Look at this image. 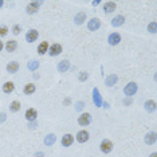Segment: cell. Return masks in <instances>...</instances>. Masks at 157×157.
<instances>
[{
    "mask_svg": "<svg viewBox=\"0 0 157 157\" xmlns=\"http://www.w3.org/2000/svg\"><path fill=\"white\" fill-rule=\"evenodd\" d=\"M137 90H138L137 83H136V82H129V83L124 87V94L126 97H132V95H134L137 93Z\"/></svg>",
    "mask_w": 157,
    "mask_h": 157,
    "instance_id": "1",
    "label": "cell"
},
{
    "mask_svg": "<svg viewBox=\"0 0 157 157\" xmlns=\"http://www.w3.org/2000/svg\"><path fill=\"white\" fill-rule=\"evenodd\" d=\"M100 149H101V152L102 153H110L111 151H113V142L110 141V140H108V138H105V140H102L101 141V144H100Z\"/></svg>",
    "mask_w": 157,
    "mask_h": 157,
    "instance_id": "2",
    "label": "cell"
},
{
    "mask_svg": "<svg viewBox=\"0 0 157 157\" xmlns=\"http://www.w3.org/2000/svg\"><path fill=\"white\" fill-rule=\"evenodd\" d=\"M43 4V2H31L26 7V12L28 15H32V13H36L38 9L40 8V5Z\"/></svg>",
    "mask_w": 157,
    "mask_h": 157,
    "instance_id": "3",
    "label": "cell"
},
{
    "mask_svg": "<svg viewBox=\"0 0 157 157\" xmlns=\"http://www.w3.org/2000/svg\"><path fill=\"white\" fill-rule=\"evenodd\" d=\"M49 55L50 57H58L60 53H62V44H59V43H54V44H51V46L49 47Z\"/></svg>",
    "mask_w": 157,
    "mask_h": 157,
    "instance_id": "4",
    "label": "cell"
},
{
    "mask_svg": "<svg viewBox=\"0 0 157 157\" xmlns=\"http://www.w3.org/2000/svg\"><path fill=\"white\" fill-rule=\"evenodd\" d=\"M77 140L79 144H85V142H87L89 141V138H90V134H89V132L87 130H79L77 133V136L74 137Z\"/></svg>",
    "mask_w": 157,
    "mask_h": 157,
    "instance_id": "5",
    "label": "cell"
},
{
    "mask_svg": "<svg viewBox=\"0 0 157 157\" xmlns=\"http://www.w3.org/2000/svg\"><path fill=\"white\" fill-rule=\"evenodd\" d=\"M93 102H94V105L97 108H101L102 104H104V100H102V97H101V93H100V90H98L97 87L93 89Z\"/></svg>",
    "mask_w": 157,
    "mask_h": 157,
    "instance_id": "6",
    "label": "cell"
},
{
    "mask_svg": "<svg viewBox=\"0 0 157 157\" xmlns=\"http://www.w3.org/2000/svg\"><path fill=\"white\" fill-rule=\"evenodd\" d=\"M87 28H89V31H97V30H100L101 28V20L98 18L90 19L87 23Z\"/></svg>",
    "mask_w": 157,
    "mask_h": 157,
    "instance_id": "7",
    "label": "cell"
},
{
    "mask_svg": "<svg viewBox=\"0 0 157 157\" xmlns=\"http://www.w3.org/2000/svg\"><path fill=\"white\" fill-rule=\"evenodd\" d=\"M90 122H91L90 113H82L79 117H78V124L81 126H87V125H90Z\"/></svg>",
    "mask_w": 157,
    "mask_h": 157,
    "instance_id": "8",
    "label": "cell"
},
{
    "mask_svg": "<svg viewBox=\"0 0 157 157\" xmlns=\"http://www.w3.org/2000/svg\"><path fill=\"white\" fill-rule=\"evenodd\" d=\"M24 117H26V119L28 122H34V121H36V118H38V111H36L35 109H32V108L31 109H27Z\"/></svg>",
    "mask_w": 157,
    "mask_h": 157,
    "instance_id": "9",
    "label": "cell"
},
{
    "mask_svg": "<svg viewBox=\"0 0 157 157\" xmlns=\"http://www.w3.org/2000/svg\"><path fill=\"white\" fill-rule=\"evenodd\" d=\"M108 42L110 46H117V44H119V42H121V35H119L118 32H113L109 35L108 38Z\"/></svg>",
    "mask_w": 157,
    "mask_h": 157,
    "instance_id": "10",
    "label": "cell"
},
{
    "mask_svg": "<svg viewBox=\"0 0 157 157\" xmlns=\"http://www.w3.org/2000/svg\"><path fill=\"white\" fill-rule=\"evenodd\" d=\"M115 8H117V4H115L114 2H106V3H104V5H102V9H104L105 13L114 12Z\"/></svg>",
    "mask_w": 157,
    "mask_h": 157,
    "instance_id": "11",
    "label": "cell"
},
{
    "mask_svg": "<svg viewBox=\"0 0 157 157\" xmlns=\"http://www.w3.org/2000/svg\"><path fill=\"white\" fill-rule=\"evenodd\" d=\"M39 38V32L36 31V30H30L26 34V40L28 43H32V42H35L36 39Z\"/></svg>",
    "mask_w": 157,
    "mask_h": 157,
    "instance_id": "12",
    "label": "cell"
},
{
    "mask_svg": "<svg viewBox=\"0 0 157 157\" xmlns=\"http://www.w3.org/2000/svg\"><path fill=\"white\" fill-rule=\"evenodd\" d=\"M145 144L146 145H153V144H156V141H157V134H156V132H149L148 134L145 136Z\"/></svg>",
    "mask_w": 157,
    "mask_h": 157,
    "instance_id": "13",
    "label": "cell"
},
{
    "mask_svg": "<svg viewBox=\"0 0 157 157\" xmlns=\"http://www.w3.org/2000/svg\"><path fill=\"white\" fill-rule=\"evenodd\" d=\"M62 146H64V148H67V146H71L74 142V137L73 134H69V133H66V134L62 137Z\"/></svg>",
    "mask_w": 157,
    "mask_h": 157,
    "instance_id": "14",
    "label": "cell"
},
{
    "mask_svg": "<svg viewBox=\"0 0 157 157\" xmlns=\"http://www.w3.org/2000/svg\"><path fill=\"white\" fill-rule=\"evenodd\" d=\"M57 69H58V71H59V73H66V71L70 69V62H69V60H67V59L60 60V62L58 63Z\"/></svg>",
    "mask_w": 157,
    "mask_h": 157,
    "instance_id": "15",
    "label": "cell"
},
{
    "mask_svg": "<svg viewBox=\"0 0 157 157\" xmlns=\"http://www.w3.org/2000/svg\"><path fill=\"white\" fill-rule=\"evenodd\" d=\"M144 108H145V110L148 111V113H153V111H156V101H153V100L145 101Z\"/></svg>",
    "mask_w": 157,
    "mask_h": 157,
    "instance_id": "16",
    "label": "cell"
},
{
    "mask_svg": "<svg viewBox=\"0 0 157 157\" xmlns=\"http://www.w3.org/2000/svg\"><path fill=\"white\" fill-rule=\"evenodd\" d=\"M7 71H8L9 74H15L16 71H19V63L16 62V60L9 62L8 64H7Z\"/></svg>",
    "mask_w": 157,
    "mask_h": 157,
    "instance_id": "17",
    "label": "cell"
},
{
    "mask_svg": "<svg viewBox=\"0 0 157 157\" xmlns=\"http://www.w3.org/2000/svg\"><path fill=\"white\" fill-rule=\"evenodd\" d=\"M57 141V136L54 134V133H50V134H47L46 137H44V145L46 146H51L54 145Z\"/></svg>",
    "mask_w": 157,
    "mask_h": 157,
    "instance_id": "18",
    "label": "cell"
},
{
    "mask_svg": "<svg viewBox=\"0 0 157 157\" xmlns=\"http://www.w3.org/2000/svg\"><path fill=\"white\" fill-rule=\"evenodd\" d=\"M117 82H118V77L115 75V74H111V75H109L106 79H105V85H106L108 87H111V86H114Z\"/></svg>",
    "mask_w": 157,
    "mask_h": 157,
    "instance_id": "19",
    "label": "cell"
},
{
    "mask_svg": "<svg viewBox=\"0 0 157 157\" xmlns=\"http://www.w3.org/2000/svg\"><path fill=\"white\" fill-rule=\"evenodd\" d=\"M85 20H86V13H85L83 11H81V12H78L75 15V18H74V23L78 24V26H81V24H83Z\"/></svg>",
    "mask_w": 157,
    "mask_h": 157,
    "instance_id": "20",
    "label": "cell"
},
{
    "mask_svg": "<svg viewBox=\"0 0 157 157\" xmlns=\"http://www.w3.org/2000/svg\"><path fill=\"white\" fill-rule=\"evenodd\" d=\"M125 23V18L122 15H117L115 18L111 19V26L113 27H121Z\"/></svg>",
    "mask_w": 157,
    "mask_h": 157,
    "instance_id": "21",
    "label": "cell"
},
{
    "mask_svg": "<svg viewBox=\"0 0 157 157\" xmlns=\"http://www.w3.org/2000/svg\"><path fill=\"white\" fill-rule=\"evenodd\" d=\"M4 49L8 51V53H12V51H15L18 49V42H16V40H8V42L5 43Z\"/></svg>",
    "mask_w": 157,
    "mask_h": 157,
    "instance_id": "22",
    "label": "cell"
},
{
    "mask_svg": "<svg viewBox=\"0 0 157 157\" xmlns=\"http://www.w3.org/2000/svg\"><path fill=\"white\" fill-rule=\"evenodd\" d=\"M35 91H36V86L34 83H27L24 86V89H23V93L26 95H31V94L35 93Z\"/></svg>",
    "mask_w": 157,
    "mask_h": 157,
    "instance_id": "23",
    "label": "cell"
},
{
    "mask_svg": "<svg viewBox=\"0 0 157 157\" xmlns=\"http://www.w3.org/2000/svg\"><path fill=\"white\" fill-rule=\"evenodd\" d=\"M13 90H15V85H13V82H5V83L3 85V91H4L5 94L12 93Z\"/></svg>",
    "mask_w": 157,
    "mask_h": 157,
    "instance_id": "24",
    "label": "cell"
},
{
    "mask_svg": "<svg viewBox=\"0 0 157 157\" xmlns=\"http://www.w3.org/2000/svg\"><path fill=\"white\" fill-rule=\"evenodd\" d=\"M49 47L50 46H49V43H47V42H42L38 46V54H39V55H44V54L49 51Z\"/></svg>",
    "mask_w": 157,
    "mask_h": 157,
    "instance_id": "25",
    "label": "cell"
},
{
    "mask_svg": "<svg viewBox=\"0 0 157 157\" xmlns=\"http://www.w3.org/2000/svg\"><path fill=\"white\" fill-rule=\"evenodd\" d=\"M20 102L19 101H12L11 104H9V110L12 111V113H16V111L20 110Z\"/></svg>",
    "mask_w": 157,
    "mask_h": 157,
    "instance_id": "26",
    "label": "cell"
},
{
    "mask_svg": "<svg viewBox=\"0 0 157 157\" xmlns=\"http://www.w3.org/2000/svg\"><path fill=\"white\" fill-rule=\"evenodd\" d=\"M27 69H28L30 71H35L39 69V62L38 60H31V62H28V64H27Z\"/></svg>",
    "mask_w": 157,
    "mask_h": 157,
    "instance_id": "27",
    "label": "cell"
},
{
    "mask_svg": "<svg viewBox=\"0 0 157 157\" xmlns=\"http://www.w3.org/2000/svg\"><path fill=\"white\" fill-rule=\"evenodd\" d=\"M148 31L151 32V34H156L157 31V23L156 22H151L148 24Z\"/></svg>",
    "mask_w": 157,
    "mask_h": 157,
    "instance_id": "28",
    "label": "cell"
},
{
    "mask_svg": "<svg viewBox=\"0 0 157 157\" xmlns=\"http://www.w3.org/2000/svg\"><path fill=\"white\" fill-rule=\"evenodd\" d=\"M20 31H22V27H20L19 24H15L12 27V34H13V35H19Z\"/></svg>",
    "mask_w": 157,
    "mask_h": 157,
    "instance_id": "29",
    "label": "cell"
},
{
    "mask_svg": "<svg viewBox=\"0 0 157 157\" xmlns=\"http://www.w3.org/2000/svg\"><path fill=\"white\" fill-rule=\"evenodd\" d=\"M85 106H86V105H85V102L79 101V102H77V105H75V110L81 111V110H83V108H85Z\"/></svg>",
    "mask_w": 157,
    "mask_h": 157,
    "instance_id": "30",
    "label": "cell"
},
{
    "mask_svg": "<svg viewBox=\"0 0 157 157\" xmlns=\"http://www.w3.org/2000/svg\"><path fill=\"white\" fill-rule=\"evenodd\" d=\"M8 34V28L5 26H0V36H5Z\"/></svg>",
    "mask_w": 157,
    "mask_h": 157,
    "instance_id": "31",
    "label": "cell"
},
{
    "mask_svg": "<svg viewBox=\"0 0 157 157\" xmlns=\"http://www.w3.org/2000/svg\"><path fill=\"white\" fill-rule=\"evenodd\" d=\"M87 78H89V74L87 73H81L79 77H78V79H79L81 82H85V81H87Z\"/></svg>",
    "mask_w": 157,
    "mask_h": 157,
    "instance_id": "32",
    "label": "cell"
},
{
    "mask_svg": "<svg viewBox=\"0 0 157 157\" xmlns=\"http://www.w3.org/2000/svg\"><path fill=\"white\" fill-rule=\"evenodd\" d=\"M122 102H124V105H126V106H130V105L133 104V101H132V98H130V97H126Z\"/></svg>",
    "mask_w": 157,
    "mask_h": 157,
    "instance_id": "33",
    "label": "cell"
},
{
    "mask_svg": "<svg viewBox=\"0 0 157 157\" xmlns=\"http://www.w3.org/2000/svg\"><path fill=\"white\" fill-rule=\"evenodd\" d=\"M5 118H7V114L5 113H0V124H2V122H4Z\"/></svg>",
    "mask_w": 157,
    "mask_h": 157,
    "instance_id": "34",
    "label": "cell"
},
{
    "mask_svg": "<svg viewBox=\"0 0 157 157\" xmlns=\"http://www.w3.org/2000/svg\"><path fill=\"white\" fill-rule=\"evenodd\" d=\"M35 126H36V122H35V121H34V122H28V128L35 129Z\"/></svg>",
    "mask_w": 157,
    "mask_h": 157,
    "instance_id": "35",
    "label": "cell"
},
{
    "mask_svg": "<svg viewBox=\"0 0 157 157\" xmlns=\"http://www.w3.org/2000/svg\"><path fill=\"white\" fill-rule=\"evenodd\" d=\"M100 3H101L100 0H95V2H91V5H93V7H97L98 4H100Z\"/></svg>",
    "mask_w": 157,
    "mask_h": 157,
    "instance_id": "36",
    "label": "cell"
},
{
    "mask_svg": "<svg viewBox=\"0 0 157 157\" xmlns=\"http://www.w3.org/2000/svg\"><path fill=\"white\" fill-rule=\"evenodd\" d=\"M3 49H4V44H3V42L0 40V53H2V50H3Z\"/></svg>",
    "mask_w": 157,
    "mask_h": 157,
    "instance_id": "37",
    "label": "cell"
},
{
    "mask_svg": "<svg viewBox=\"0 0 157 157\" xmlns=\"http://www.w3.org/2000/svg\"><path fill=\"white\" fill-rule=\"evenodd\" d=\"M102 106L106 108V109H109V104H108V102H104V104H102Z\"/></svg>",
    "mask_w": 157,
    "mask_h": 157,
    "instance_id": "38",
    "label": "cell"
},
{
    "mask_svg": "<svg viewBox=\"0 0 157 157\" xmlns=\"http://www.w3.org/2000/svg\"><path fill=\"white\" fill-rule=\"evenodd\" d=\"M64 104H66V105H69V104H70V100H69V98H66V101H64Z\"/></svg>",
    "mask_w": 157,
    "mask_h": 157,
    "instance_id": "39",
    "label": "cell"
},
{
    "mask_svg": "<svg viewBox=\"0 0 157 157\" xmlns=\"http://www.w3.org/2000/svg\"><path fill=\"white\" fill-rule=\"evenodd\" d=\"M3 5H4V2H3V0H0V8H2Z\"/></svg>",
    "mask_w": 157,
    "mask_h": 157,
    "instance_id": "40",
    "label": "cell"
},
{
    "mask_svg": "<svg viewBox=\"0 0 157 157\" xmlns=\"http://www.w3.org/2000/svg\"><path fill=\"white\" fill-rule=\"evenodd\" d=\"M149 157H157V153H152V155L149 156Z\"/></svg>",
    "mask_w": 157,
    "mask_h": 157,
    "instance_id": "41",
    "label": "cell"
},
{
    "mask_svg": "<svg viewBox=\"0 0 157 157\" xmlns=\"http://www.w3.org/2000/svg\"><path fill=\"white\" fill-rule=\"evenodd\" d=\"M36 157H44V156H43V155H40V156H36Z\"/></svg>",
    "mask_w": 157,
    "mask_h": 157,
    "instance_id": "42",
    "label": "cell"
}]
</instances>
